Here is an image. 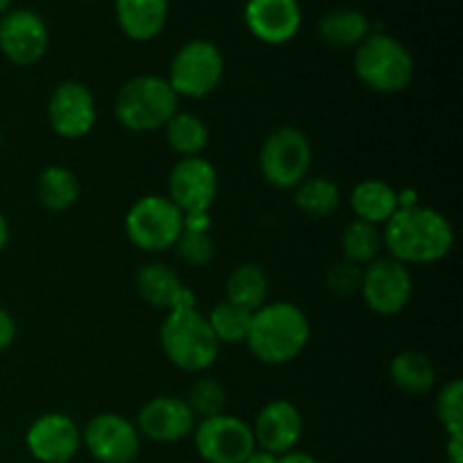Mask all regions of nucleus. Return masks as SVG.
Returning <instances> with one entry per match:
<instances>
[{
	"mask_svg": "<svg viewBox=\"0 0 463 463\" xmlns=\"http://www.w3.org/2000/svg\"><path fill=\"white\" fill-rule=\"evenodd\" d=\"M339 247H342L344 260L357 267H366L383 256V231L366 222L353 220L344 226Z\"/></svg>",
	"mask_w": 463,
	"mask_h": 463,
	"instance_id": "cd10ccee",
	"label": "nucleus"
},
{
	"mask_svg": "<svg viewBox=\"0 0 463 463\" xmlns=\"http://www.w3.org/2000/svg\"><path fill=\"white\" fill-rule=\"evenodd\" d=\"M226 301L256 312L269 298V276L256 262H242L229 274L224 285Z\"/></svg>",
	"mask_w": 463,
	"mask_h": 463,
	"instance_id": "393cba45",
	"label": "nucleus"
},
{
	"mask_svg": "<svg viewBox=\"0 0 463 463\" xmlns=\"http://www.w3.org/2000/svg\"><path fill=\"white\" fill-rule=\"evenodd\" d=\"M294 206L307 217L326 220L333 215L342 203V190L328 176H306L297 188L292 190Z\"/></svg>",
	"mask_w": 463,
	"mask_h": 463,
	"instance_id": "bb28decb",
	"label": "nucleus"
},
{
	"mask_svg": "<svg viewBox=\"0 0 463 463\" xmlns=\"http://www.w3.org/2000/svg\"><path fill=\"white\" fill-rule=\"evenodd\" d=\"M276 461H279V457L269 455V452H265V450H260V448H256V450H253L251 455H249L242 463H276Z\"/></svg>",
	"mask_w": 463,
	"mask_h": 463,
	"instance_id": "c9c22d12",
	"label": "nucleus"
},
{
	"mask_svg": "<svg viewBox=\"0 0 463 463\" xmlns=\"http://www.w3.org/2000/svg\"><path fill=\"white\" fill-rule=\"evenodd\" d=\"M158 339L167 362L185 373H203L211 369L222 348L206 315L197 306L167 312Z\"/></svg>",
	"mask_w": 463,
	"mask_h": 463,
	"instance_id": "7ed1b4c3",
	"label": "nucleus"
},
{
	"mask_svg": "<svg viewBox=\"0 0 463 463\" xmlns=\"http://www.w3.org/2000/svg\"><path fill=\"white\" fill-rule=\"evenodd\" d=\"M125 233L140 251H170L184 233V213L165 194H145L127 211Z\"/></svg>",
	"mask_w": 463,
	"mask_h": 463,
	"instance_id": "6e6552de",
	"label": "nucleus"
},
{
	"mask_svg": "<svg viewBox=\"0 0 463 463\" xmlns=\"http://www.w3.org/2000/svg\"><path fill=\"white\" fill-rule=\"evenodd\" d=\"M179 111V95L165 77L136 75L120 86L113 99L118 125L134 134H152L163 129Z\"/></svg>",
	"mask_w": 463,
	"mask_h": 463,
	"instance_id": "39448f33",
	"label": "nucleus"
},
{
	"mask_svg": "<svg viewBox=\"0 0 463 463\" xmlns=\"http://www.w3.org/2000/svg\"><path fill=\"white\" fill-rule=\"evenodd\" d=\"M16 321L14 317L0 306V353L7 351L14 342H16Z\"/></svg>",
	"mask_w": 463,
	"mask_h": 463,
	"instance_id": "72a5a7b5",
	"label": "nucleus"
},
{
	"mask_svg": "<svg viewBox=\"0 0 463 463\" xmlns=\"http://www.w3.org/2000/svg\"><path fill=\"white\" fill-rule=\"evenodd\" d=\"M253 312L244 310V307L235 306L231 301H220L213 306V310L208 312L206 319L211 324L213 335L217 337V342L231 344V346H238V344L247 342L249 326H251Z\"/></svg>",
	"mask_w": 463,
	"mask_h": 463,
	"instance_id": "c85d7f7f",
	"label": "nucleus"
},
{
	"mask_svg": "<svg viewBox=\"0 0 463 463\" xmlns=\"http://www.w3.org/2000/svg\"><path fill=\"white\" fill-rule=\"evenodd\" d=\"M25 448L39 463H71L81 450V428L61 411H48L30 423Z\"/></svg>",
	"mask_w": 463,
	"mask_h": 463,
	"instance_id": "2eb2a0df",
	"label": "nucleus"
},
{
	"mask_svg": "<svg viewBox=\"0 0 463 463\" xmlns=\"http://www.w3.org/2000/svg\"><path fill=\"white\" fill-rule=\"evenodd\" d=\"M185 402L193 410L194 419L203 420L224 414L226 405H229V393H226L224 384L217 383L215 378H199L190 387Z\"/></svg>",
	"mask_w": 463,
	"mask_h": 463,
	"instance_id": "c756f323",
	"label": "nucleus"
},
{
	"mask_svg": "<svg viewBox=\"0 0 463 463\" xmlns=\"http://www.w3.org/2000/svg\"><path fill=\"white\" fill-rule=\"evenodd\" d=\"M348 203H351V211L355 213V220L373 226H384L401 208L398 190L383 179L360 181L351 190Z\"/></svg>",
	"mask_w": 463,
	"mask_h": 463,
	"instance_id": "412c9836",
	"label": "nucleus"
},
{
	"mask_svg": "<svg viewBox=\"0 0 463 463\" xmlns=\"http://www.w3.org/2000/svg\"><path fill=\"white\" fill-rule=\"evenodd\" d=\"M50 48L48 23L27 7H12L0 16V52L14 66H34Z\"/></svg>",
	"mask_w": 463,
	"mask_h": 463,
	"instance_id": "ddd939ff",
	"label": "nucleus"
},
{
	"mask_svg": "<svg viewBox=\"0 0 463 463\" xmlns=\"http://www.w3.org/2000/svg\"><path fill=\"white\" fill-rule=\"evenodd\" d=\"M165 143L179 158L202 156L211 143V131L206 122L188 111H176L165 127Z\"/></svg>",
	"mask_w": 463,
	"mask_h": 463,
	"instance_id": "a878e982",
	"label": "nucleus"
},
{
	"mask_svg": "<svg viewBox=\"0 0 463 463\" xmlns=\"http://www.w3.org/2000/svg\"><path fill=\"white\" fill-rule=\"evenodd\" d=\"M312 145L298 127L283 125L271 131L258 152V170L276 190H294L310 176Z\"/></svg>",
	"mask_w": 463,
	"mask_h": 463,
	"instance_id": "423d86ee",
	"label": "nucleus"
},
{
	"mask_svg": "<svg viewBox=\"0 0 463 463\" xmlns=\"http://www.w3.org/2000/svg\"><path fill=\"white\" fill-rule=\"evenodd\" d=\"M251 430L256 448L276 457L288 455L303 437V414L294 402L271 401L258 411Z\"/></svg>",
	"mask_w": 463,
	"mask_h": 463,
	"instance_id": "a211bd4d",
	"label": "nucleus"
},
{
	"mask_svg": "<svg viewBox=\"0 0 463 463\" xmlns=\"http://www.w3.org/2000/svg\"><path fill=\"white\" fill-rule=\"evenodd\" d=\"M310 335V321L297 303L274 301L253 312L244 344L260 364L283 366L306 351Z\"/></svg>",
	"mask_w": 463,
	"mask_h": 463,
	"instance_id": "f03ea898",
	"label": "nucleus"
},
{
	"mask_svg": "<svg viewBox=\"0 0 463 463\" xmlns=\"http://www.w3.org/2000/svg\"><path fill=\"white\" fill-rule=\"evenodd\" d=\"M434 411L448 439H463V383L459 378L443 384L434 402Z\"/></svg>",
	"mask_w": 463,
	"mask_h": 463,
	"instance_id": "7c9ffc66",
	"label": "nucleus"
},
{
	"mask_svg": "<svg viewBox=\"0 0 463 463\" xmlns=\"http://www.w3.org/2000/svg\"><path fill=\"white\" fill-rule=\"evenodd\" d=\"M242 18L253 39L267 45L289 43L303 25L298 0H247Z\"/></svg>",
	"mask_w": 463,
	"mask_h": 463,
	"instance_id": "dca6fc26",
	"label": "nucleus"
},
{
	"mask_svg": "<svg viewBox=\"0 0 463 463\" xmlns=\"http://www.w3.org/2000/svg\"><path fill=\"white\" fill-rule=\"evenodd\" d=\"M220 194V176L215 165L203 156L179 158L167 176L165 197L179 208L184 215L211 213L213 203Z\"/></svg>",
	"mask_w": 463,
	"mask_h": 463,
	"instance_id": "9b49d317",
	"label": "nucleus"
},
{
	"mask_svg": "<svg viewBox=\"0 0 463 463\" xmlns=\"http://www.w3.org/2000/svg\"><path fill=\"white\" fill-rule=\"evenodd\" d=\"M175 249L176 256L181 258V262H185L188 267H194V269L211 265L217 256V247L211 231H193L185 229V226L184 233L176 240Z\"/></svg>",
	"mask_w": 463,
	"mask_h": 463,
	"instance_id": "2f4dec72",
	"label": "nucleus"
},
{
	"mask_svg": "<svg viewBox=\"0 0 463 463\" xmlns=\"http://www.w3.org/2000/svg\"><path fill=\"white\" fill-rule=\"evenodd\" d=\"M224 71V54L211 39H190L175 52L165 80L179 99H203L222 84Z\"/></svg>",
	"mask_w": 463,
	"mask_h": 463,
	"instance_id": "0eeeda50",
	"label": "nucleus"
},
{
	"mask_svg": "<svg viewBox=\"0 0 463 463\" xmlns=\"http://www.w3.org/2000/svg\"><path fill=\"white\" fill-rule=\"evenodd\" d=\"M80 179L63 165H48L36 179V199L50 213L71 211L80 202Z\"/></svg>",
	"mask_w": 463,
	"mask_h": 463,
	"instance_id": "b1692460",
	"label": "nucleus"
},
{
	"mask_svg": "<svg viewBox=\"0 0 463 463\" xmlns=\"http://www.w3.org/2000/svg\"><path fill=\"white\" fill-rule=\"evenodd\" d=\"M362 271H364V267H357L348 260H339L328 269L326 283H328L330 292L337 294V297H353V294H360Z\"/></svg>",
	"mask_w": 463,
	"mask_h": 463,
	"instance_id": "473e14b6",
	"label": "nucleus"
},
{
	"mask_svg": "<svg viewBox=\"0 0 463 463\" xmlns=\"http://www.w3.org/2000/svg\"><path fill=\"white\" fill-rule=\"evenodd\" d=\"M9 235H12V231H9V222H7V217H5V213L0 211V253L7 249Z\"/></svg>",
	"mask_w": 463,
	"mask_h": 463,
	"instance_id": "e433bc0d",
	"label": "nucleus"
},
{
	"mask_svg": "<svg viewBox=\"0 0 463 463\" xmlns=\"http://www.w3.org/2000/svg\"><path fill=\"white\" fill-rule=\"evenodd\" d=\"M81 446L98 463H134L140 455V434L125 416L102 411L81 430Z\"/></svg>",
	"mask_w": 463,
	"mask_h": 463,
	"instance_id": "f8f14e48",
	"label": "nucleus"
},
{
	"mask_svg": "<svg viewBox=\"0 0 463 463\" xmlns=\"http://www.w3.org/2000/svg\"><path fill=\"white\" fill-rule=\"evenodd\" d=\"M193 443L197 455L206 463H242L256 450L251 425L226 411L197 420Z\"/></svg>",
	"mask_w": 463,
	"mask_h": 463,
	"instance_id": "1a4fd4ad",
	"label": "nucleus"
},
{
	"mask_svg": "<svg viewBox=\"0 0 463 463\" xmlns=\"http://www.w3.org/2000/svg\"><path fill=\"white\" fill-rule=\"evenodd\" d=\"M317 32L330 48L355 50L373 30H371V21L364 12L353 7H337L321 16Z\"/></svg>",
	"mask_w": 463,
	"mask_h": 463,
	"instance_id": "4be33fe9",
	"label": "nucleus"
},
{
	"mask_svg": "<svg viewBox=\"0 0 463 463\" xmlns=\"http://www.w3.org/2000/svg\"><path fill=\"white\" fill-rule=\"evenodd\" d=\"M0 147H3V129H0Z\"/></svg>",
	"mask_w": 463,
	"mask_h": 463,
	"instance_id": "ea45409f",
	"label": "nucleus"
},
{
	"mask_svg": "<svg viewBox=\"0 0 463 463\" xmlns=\"http://www.w3.org/2000/svg\"><path fill=\"white\" fill-rule=\"evenodd\" d=\"M45 116H48L50 129L59 138L77 140L93 131L98 122V107H95V98L89 86L68 80L54 86Z\"/></svg>",
	"mask_w": 463,
	"mask_h": 463,
	"instance_id": "4468645a",
	"label": "nucleus"
},
{
	"mask_svg": "<svg viewBox=\"0 0 463 463\" xmlns=\"http://www.w3.org/2000/svg\"><path fill=\"white\" fill-rule=\"evenodd\" d=\"M414 292V279L410 267L380 256L362 271L360 294L371 312L378 317H396L410 306Z\"/></svg>",
	"mask_w": 463,
	"mask_h": 463,
	"instance_id": "9d476101",
	"label": "nucleus"
},
{
	"mask_svg": "<svg viewBox=\"0 0 463 463\" xmlns=\"http://www.w3.org/2000/svg\"><path fill=\"white\" fill-rule=\"evenodd\" d=\"M12 7H14V0H0V16H5Z\"/></svg>",
	"mask_w": 463,
	"mask_h": 463,
	"instance_id": "4c0bfd02",
	"label": "nucleus"
},
{
	"mask_svg": "<svg viewBox=\"0 0 463 463\" xmlns=\"http://www.w3.org/2000/svg\"><path fill=\"white\" fill-rule=\"evenodd\" d=\"M276 463H319V459H317V457H312L310 452L292 450V452H288V455H280Z\"/></svg>",
	"mask_w": 463,
	"mask_h": 463,
	"instance_id": "f704fd0d",
	"label": "nucleus"
},
{
	"mask_svg": "<svg viewBox=\"0 0 463 463\" xmlns=\"http://www.w3.org/2000/svg\"><path fill=\"white\" fill-rule=\"evenodd\" d=\"M353 71L373 93L396 95L410 89L416 63L414 54L401 39L389 32H371L355 48Z\"/></svg>",
	"mask_w": 463,
	"mask_h": 463,
	"instance_id": "20e7f679",
	"label": "nucleus"
},
{
	"mask_svg": "<svg viewBox=\"0 0 463 463\" xmlns=\"http://www.w3.org/2000/svg\"><path fill=\"white\" fill-rule=\"evenodd\" d=\"M383 242L389 258L402 265H434L455 247V229L441 211L416 203L398 208L384 224Z\"/></svg>",
	"mask_w": 463,
	"mask_h": 463,
	"instance_id": "f257e3e1",
	"label": "nucleus"
},
{
	"mask_svg": "<svg viewBox=\"0 0 463 463\" xmlns=\"http://www.w3.org/2000/svg\"><path fill=\"white\" fill-rule=\"evenodd\" d=\"M446 463H463V459H446Z\"/></svg>",
	"mask_w": 463,
	"mask_h": 463,
	"instance_id": "58836bf2",
	"label": "nucleus"
},
{
	"mask_svg": "<svg viewBox=\"0 0 463 463\" xmlns=\"http://www.w3.org/2000/svg\"><path fill=\"white\" fill-rule=\"evenodd\" d=\"M136 292L143 298L147 306L158 307V310H179V307H193L197 306L193 289L184 285L172 267L165 262H145L138 271H136Z\"/></svg>",
	"mask_w": 463,
	"mask_h": 463,
	"instance_id": "6ab92c4d",
	"label": "nucleus"
},
{
	"mask_svg": "<svg viewBox=\"0 0 463 463\" xmlns=\"http://www.w3.org/2000/svg\"><path fill=\"white\" fill-rule=\"evenodd\" d=\"M122 34L136 43H147L163 34L170 18V0H113Z\"/></svg>",
	"mask_w": 463,
	"mask_h": 463,
	"instance_id": "aec40b11",
	"label": "nucleus"
},
{
	"mask_svg": "<svg viewBox=\"0 0 463 463\" xmlns=\"http://www.w3.org/2000/svg\"><path fill=\"white\" fill-rule=\"evenodd\" d=\"M194 419L193 410L188 407L185 398L176 396H154L140 407L136 428L140 437L154 443H179L193 437Z\"/></svg>",
	"mask_w": 463,
	"mask_h": 463,
	"instance_id": "f3484780",
	"label": "nucleus"
},
{
	"mask_svg": "<svg viewBox=\"0 0 463 463\" xmlns=\"http://www.w3.org/2000/svg\"><path fill=\"white\" fill-rule=\"evenodd\" d=\"M389 378L402 393L423 396V393L432 392L439 375L437 366L432 364V360L425 353L402 351L389 364Z\"/></svg>",
	"mask_w": 463,
	"mask_h": 463,
	"instance_id": "5701e85b",
	"label": "nucleus"
}]
</instances>
